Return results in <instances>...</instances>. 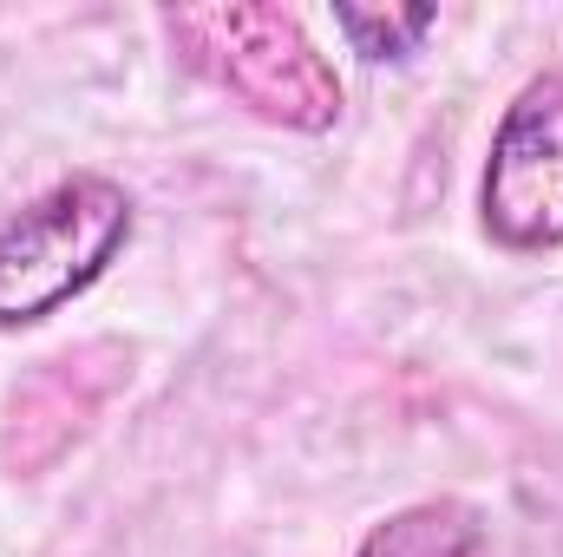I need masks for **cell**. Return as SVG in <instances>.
I'll return each instance as SVG.
<instances>
[{
    "label": "cell",
    "instance_id": "cell-1",
    "mask_svg": "<svg viewBox=\"0 0 563 557\" xmlns=\"http://www.w3.org/2000/svg\"><path fill=\"white\" fill-rule=\"evenodd\" d=\"M157 20H164L170 46L184 53V66H197L210 86H223L263 125L314 139L341 119V79L288 7L210 0V7H164Z\"/></svg>",
    "mask_w": 563,
    "mask_h": 557
},
{
    "label": "cell",
    "instance_id": "cell-2",
    "mask_svg": "<svg viewBox=\"0 0 563 557\" xmlns=\"http://www.w3.org/2000/svg\"><path fill=\"white\" fill-rule=\"evenodd\" d=\"M132 223H139V210H132L125 184H112L99 171L59 177L26 210H13L0 223V328L46 321L53 308L86 295L125 256Z\"/></svg>",
    "mask_w": 563,
    "mask_h": 557
},
{
    "label": "cell",
    "instance_id": "cell-3",
    "mask_svg": "<svg viewBox=\"0 0 563 557\" xmlns=\"http://www.w3.org/2000/svg\"><path fill=\"white\" fill-rule=\"evenodd\" d=\"M485 237L511 256L563 250V73H538L505 106L478 177Z\"/></svg>",
    "mask_w": 563,
    "mask_h": 557
},
{
    "label": "cell",
    "instance_id": "cell-4",
    "mask_svg": "<svg viewBox=\"0 0 563 557\" xmlns=\"http://www.w3.org/2000/svg\"><path fill=\"white\" fill-rule=\"evenodd\" d=\"M125 374H132V354L119 341H79V348L33 361V374L13 381V394H7L0 466L13 479H33L53 459H66L86 439V426L106 414V401L125 387Z\"/></svg>",
    "mask_w": 563,
    "mask_h": 557
},
{
    "label": "cell",
    "instance_id": "cell-5",
    "mask_svg": "<svg viewBox=\"0 0 563 557\" xmlns=\"http://www.w3.org/2000/svg\"><path fill=\"white\" fill-rule=\"evenodd\" d=\"M478 551V518L452 499H426L394 518H380L354 557H472Z\"/></svg>",
    "mask_w": 563,
    "mask_h": 557
},
{
    "label": "cell",
    "instance_id": "cell-6",
    "mask_svg": "<svg viewBox=\"0 0 563 557\" xmlns=\"http://www.w3.org/2000/svg\"><path fill=\"white\" fill-rule=\"evenodd\" d=\"M432 26H439V7H334V33L374 66L420 53V40Z\"/></svg>",
    "mask_w": 563,
    "mask_h": 557
}]
</instances>
